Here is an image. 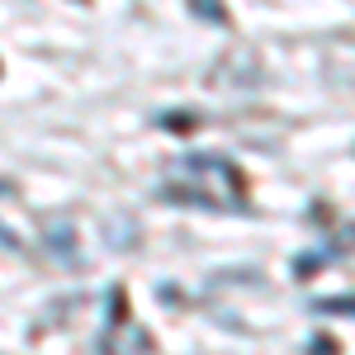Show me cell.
Listing matches in <instances>:
<instances>
[{"label": "cell", "mask_w": 355, "mask_h": 355, "mask_svg": "<svg viewBox=\"0 0 355 355\" xmlns=\"http://www.w3.org/2000/svg\"><path fill=\"white\" fill-rule=\"evenodd\" d=\"M157 194L175 199V204L227 214V209H242V171L218 152H185V157L171 162Z\"/></svg>", "instance_id": "1"}, {"label": "cell", "mask_w": 355, "mask_h": 355, "mask_svg": "<svg viewBox=\"0 0 355 355\" xmlns=\"http://www.w3.org/2000/svg\"><path fill=\"white\" fill-rule=\"evenodd\" d=\"M110 313H114V322H110V331H105V341H100V351L105 355H152L147 327H137L133 318H128V294H123V284L110 289Z\"/></svg>", "instance_id": "2"}, {"label": "cell", "mask_w": 355, "mask_h": 355, "mask_svg": "<svg viewBox=\"0 0 355 355\" xmlns=\"http://www.w3.org/2000/svg\"><path fill=\"white\" fill-rule=\"evenodd\" d=\"M43 246L53 251L62 266H71V261H76V237H71V218H62V214H57V218L43 223Z\"/></svg>", "instance_id": "3"}, {"label": "cell", "mask_w": 355, "mask_h": 355, "mask_svg": "<svg viewBox=\"0 0 355 355\" xmlns=\"http://www.w3.org/2000/svg\"><path fill=\"white\" fill-rule=\"evenodd\" d=\"M190 10L199 19H209V24H223L227 15H223V0H190Z\"/></svg>", "instance_id": "4"}, {"label": "cell", "mask_w": 355, "mask_h": 355, "mask_svg": "<svg viewBox=\"0 0 355 355\" xmlns=\"http://www.w3.org/2000/svg\"><path fill=\"white\" fill-rule=\"evenodd\" d=\"M318 313H355V299H318Z\"/></svg>", "instance_id": "5"}, {"label": "cell", "mask_w": 355, "mask_h": 355, "mask_svg": "<svg viewBox=\"0 0 355 355\" xmlns=\"http://www.w3.org/2000/svg\"><path fill=\"white\" fill-rule=\"evenodd\" d=\"M105 237H110V242H119V237H123V242H133V223H123V227L110 223V227H105Z\"/></svg>", "instance_id": "6"}, {"label": "cell", "mask_w": 355, "mask_h": 355, "mask_svg": "<svg viewBox=\"0 0 355 355\" xmlns=\"http://www.w3.org/2000/svg\"><path fill=\"white\" fill-rule=\"evenodd\" d=\"M0 246H5V251H19V237H15L10 227H0Z\"/></svg>", "instance_id": "7"}, {"label": "cell", "mask_w": 355, "mask_h": 355, "mask_svg": "<svg viewBox=\"0 0 355 355\" xmlns=\"http://www.w3.org/2000/svg\"><path fill=\"white\" fill-rule=\"evenodd\" d=\"M0 194H10V180H0Z\"/></svg>", "instance_id": "8"}]
</instances>
